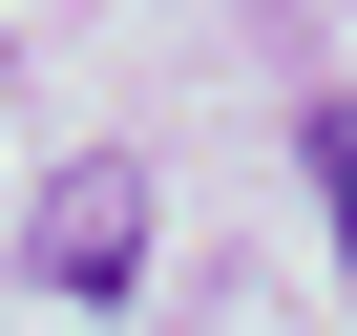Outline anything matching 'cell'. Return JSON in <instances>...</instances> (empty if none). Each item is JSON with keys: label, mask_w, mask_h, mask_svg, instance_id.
Segmentation results:
<instances>
[{"label": "cell", "mask_w": 357, "mask_h": 336, "mask_svg": "<svg viewBox=\"0 0 357 336\" xmlns=\"http://www.w3.org/2000/svg\"><path fill=\"white\" fill-rule=\"evenodd\" d=\"M22 273L105 315V294L147 273V168H63V190H43V231H22Z\"/></svg>", "instance_id": "cell-1"}, {"label": "cell", "mask_w": 357, "mask_h": 336, "mask_svg": "<svg viewBox=\"0 0 357 336\" xmlns=\"http://www.w3.org/2000/svg\"><path fill=\"white\" fill-rule=\"evenodd\" d=\"M315 190H336V252H357V126H315Z\"/></svg>", "instance_id": "cell-2"}]
</instances>
